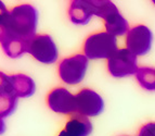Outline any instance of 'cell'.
Segmentation results:
<instances>
[{
    "mask_svg": "<svg viewBox=\"0 0 155 136\" xmlns=\"http://www.w3.org/2000/svg\"><path fill=\"white\" fill-rule=\"evenodd\" d=\"M93 15L90 0H73L68 7V16L73 24L86 25Z\"/></svg>",
    "mask_w": 155,
    "mask_h": 136,
    "instance_id": "obj_11",
    "label": "cell"
},
{
    "mask_svg": "<svg viewBox=\"0 0 155 136\" xmlns=\"http://www.w3.org/2000/svg\"><path fill=\"white\" fill-rule=\"evenodd\" d=\"M154 3H155V1H154Z\"/></svg>",
    "mask_w": 155,
    "mask_h": 136,
    "instance_id": "obj_21",
    "label": "cell"
},
{
    "mask_svg": "<svg viewBox=\"0 0 155 136\" xmlns=\"http://www.w3.org/2000/svg\"><path fill=\"white\" fill-rule=\"evenodd\" d=\"M5 132V123L2 119H0V135Z\"/></svg>",
    "mask_w": 155,
    "mask_h": 136,
    "instance_id": "obj_19",
    "label": "cell"
},
{
    "mask_svg": "<svg viewBox=\"0 0 155 136\" xmlns=\"http://www.w3.org/2000/svg\"><path fill=\"white\" fill-rule=\"evenodd\" d=\"M153 34L145 25H136L129 29L126 36V47L130 53L138 56L147 55L152 48Z\"/></svg>",
    "mask_w": 155,
    "mask_h": 136,
    "instance_id": "obj_7",
    "label": "cell"
},
{
    "mask_svg": "<svg viewBox=\"0 0 155 136\" xmlns=\"http://www.w3.org/2000/svg\"><path fill=\"white\" fill-rule=\"evenodd\" d=\"M138 83L147 90H155V69L150 66H141L134 74Z\"/></svg>",
    "mask_w": 155,
    "mask_h": 136,
    "instance_id": "obj_14",
    "label": "cell"
},
{
    "mask_svg": "<svg viewBox=\"0 0 155 136\" xmlns=\"http://www.w3.org/2000/svg\"><path fill=\"white\" fill-rule=\"evenodd\" d=\"M27 46H28L27 42L18 39L15 37H10L1 44L5 53L11 59H18L27 53Z\"/></svg>",
    "mask_w": 155,
    "mask_h": 136,
    "instance_id": "obj_13",
    "label": "cell"
},
{
    "mask_svg": "<svg viewBox=\"0 0 155 136\" xmlns=\"http://www.w3.org/2000/svg\"><path fill=\"white\" fill-rule=\"evenodd\" d=\"M93 15L101 18L105 24L106 32L113 36H123L129 32V24L117 7L110 0H90Z\"/></svg>",
    "mask_w": 155,
    "mask_h": 136,
    "instance_id": "obj_2",
    "label": "cell"
},
{
    "mask_svg": "<svg viewBox=\"0 0 155 136\" xmlns=\"http://www.w3.org/2000/svg\"><path fill=\"white\" fill-rule=\"evenodd\" d=\"M3 94H12V88H11L10 75L0 71V95Z\"/></svg>",
    "mask_w": 155,
    "mask_h": 136,
    "instance_id": "obj_17",
    "label": "cell"
},
{
    "mask_svg": "<svg viewBox=\"0 0 155 136\" xmlns=\"http://www.w3.org/2000/svg\"><path fill=\"white\" fill-rule=\"evenodd\" d=\"M123 136H128V135H123Z\"/></svg>",
    "mask_w": 155,
    "mask_h": 136,
    "instance_id": "obj_20",
    "label": "cell"
},
{
    "mask_svg": "<svg viewBox=\"0 0 155 136\" xmlns=\"http://www.w3.org/2000/svg\"><path fill=\"white\" fill-rule=\"evenodd\" d=\"M38 15V10L34 5L28 3L15 5L9 11V38L15 37L27 42H31L37 35Z\"/></svg>",
    "mask_w": 155,
    "mask_h": 136,
    "instance_id": "obj_1",
    "label": "cell"
},
{
    "mask_svg": "<svg viewBox=\"0 0 155 136\" xmlns=\"http://www.w3.org/2000/svg\"><path fill=\"white\" fill-rule=\"evenodd\" d=\"M48 107L55 113L73 115L76 113L75 96L64 87H55L48 93Z\"/></svg>",
    "mask_w": 155,
    "mask_h": 136,
    "instance_id": "obj_9",
    "label": "cell"
},
{
    "mask_svg": "<svg viewBox=\"0 0 155 136\" xmlns=\"http://www.w3.org/2000/svg\"><path fill=\"white\" fill-rule=\"evenodd\" d=\"M87 69H88V58L85 55L77 53L61 60L58 68V73L60 79L65 84L76 85L84 80Z\"/></svg>",
    "mask_w": 155,
    "mask_h": 136,
    "instance_id": "obj_4",
    "label": "cell"
},
{
    "mask_svg": "<svg viewBox=\"0 0 155 136\" xmlns=\"http://www.w3.org/2000/svg\"><path fill=\"white\" fill-rule=\"evenodd\" d=\"M27 53L35 58L38 62L45 64H52L59 58V51L54 40L47 34H39L34 37L28 42Z\"/></svg>",
    "mask_w": 155,
    "mask_h": 136,
    "instance_id": "obj_5",
    "label": "cell"
},
{
    "mask_svg": "<svg viewBox=\"0 0 155 136\" xmlns=\"http://www.w3.org/2000/svg\"><path fill=\"white\" fill-rule=\"evenodd\" d=\"M138 136H155V122H149L141 126Z\"/></svg>",
    "mask_w": 155,
    "mask_h": 136,
    "instance_id": "obj_18",
    "label": "cell"
},
{
    "mask_svg": "<svg viewBox=\"0 0 155 136\" xmlns=\"http://www.w3.org/2000/svg\"><path fill=\"white\" fill-rule=\"evenodd\" d=\"M117 50L116 37L107 32L89 35L84 42V55L91 60L109 59Z\"/></svg>",
    "mask_w": 155,
    "mask_h": 136,
    "instance_id": "obj_3",
    "label": "cell"
},
{
    "mask_svg": "<svg viewBox=\"0 0 155 136\" xmlns=\"http://www.w3.org/2000/svg\"><path fill=\"white\" fill-rule=\"evenodd\" d=\"M9 11L5 8V3L0 1V44H2L5 40L9 38Z\"/></svg>",
    "mask_w": 155,
    "mask_h": 136,
    "instance_id": "obj_16",
    "label": "cell"
},
{
    "mask_svg": "<svg viewBox=\"0 0 155 136\" xmlns=\"http://www.w3.org/2000/svg\"><path fill=\"white\" fill-rule=\"evenodd\" d=\"M12 94L18 98H28L33 96L36 90V84L31 76L23 73L10 75Z\"/></svg>",
    "mask_w": 155,
    "mask_h": 136,
    "instance_id": "obj_12",
    "label": "cell"
},
{
    "mask_svg": "<svg viewBox=\"0 0 155 136\" xmlns=\"http://www.w3.org/2000/svg\"><path fill=\"white\" fill-rule=\"evenodd\" d=\"M137 56L127 49H118L107 59V71L113 77L122 79L134 75L138 71Z\"/></svg>",
    "mask_w": 155,
    "mask_h": 136,
    "instance_id": "obj_6",
    "label": "cell"
},
{
    "mask_svg": "<svg viewBox=\"0 0 155 136\" xmlns=\"http://www.w3.org/2000/svg\"><path fill=\"white\" fill-rule=\"evenodd\" d=\"M18 97L12 94L0 95V119H5L12 114L18 106Z\"/></svg>",
    "mask_w": 155,
    "mask_h": 136,
    "instance_id": "obj_15",
    "label": "cell"
},
{
    "mask_svg": "<svg viewBox=\"0 0 155 136\" xmlns=\"http://www.w3.org/2000/svg\"><path fill=\"white\" fill-rule=\"evenodd\" d=\"M92 132V124L87 117L81 114L71 115L64 128L58 136H89Z\"/></svg>",
    "mask_w": 155,
    "mask_h": 136,
    "instance_id": "obj_10",
    "label": "cell"
},
{
    "mask_svg": "<svg viewBox=\"0 0 155 136\" xmlns=\"http://www.w3.org/2000/svg\"><path fill=\"white\" fill-rule=\"evenodd\" d=\"M76 113L84 117H97L103 112L104 101L97 92L84 88L75 95Z\"/></svg>",
    "mask_w": 155,
    "mask_h": 136,
    "instance_id": "obj_8",
    "label": "cell"
}]
</instances>
